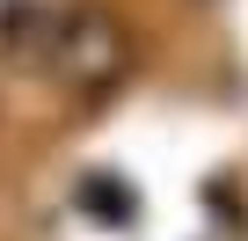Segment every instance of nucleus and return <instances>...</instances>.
<instances>
[{
    "instance_id": "1",
    "label": "nucleus",
    "mask_w": 248,
    "mask_h": 241,
    "mask_svg": "<svg viewBox=\"0 0 248 241\" xmlns=\"http://www.w3.org/2000/svg\"><path fill=\"white\" fill-rule=\"evenodd\" d=\"M117 51H124V44H117V30H109L102 15H66V22L51 30V51H44V59H51L66 80L88 88V80H102V73L117 66Z\"/></svg>"
}]
</instances>
